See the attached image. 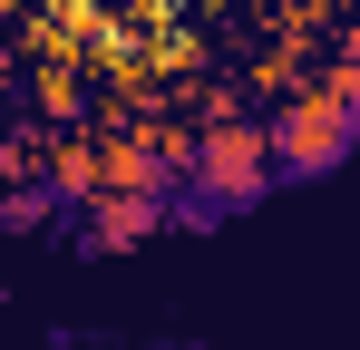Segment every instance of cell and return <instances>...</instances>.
<instances>
[{
    "instance_id": "cell-1",
    "label": "cell",
    "mask_w": 360,
    "mask_h": 350,
    "mask_svg": "<svg viewBox=\"0 0 360 350\" xmlns=\"http://www.w3.org/2000/svg\"><path fill=\"white\" fill-rule=\"evenodd\" d=\"M360 146V117L351 108H292V117H273V185H302V175H331L341 156Z\"/></svg>"
}]
</instances>
